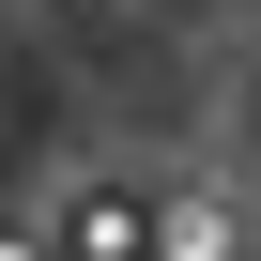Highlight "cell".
<instances>
[{
    "instance_id": "cell-2",
    "label": "cell",
    "mask_w": 261,
    "mask_h": 261,
    "mask_svg": "<svg viewBox=\"0 0 261 261\" xmlns=\"http://www.w3.org/2000/svg\"><path fill=\"white\" fill-rule=\"evenodd\" d=\"M169 261H230V246H215V215H200V200H185V215H169Z\"/></svg>"
},
{
    "instance_id": "cell-1",
    "label": "cell",
    "mask_w": 261,
    "mask_h": 261,
    "mask_svg": "<svg viewBox=\"0 0 261 261\" xmlns=\"http://www.w3.org/2000/svg\"><path fill=\"white\" fill-rule=\"evenodd\" d=\"M62 246H77V261H123V246H154V215L123 200V185H92V200L62 215Z\"/></svg>"
},
{
    "instance_id": "cell-4",
    "label": "cell",
    "mask_w": 261,
    "mask_h": 261,
    "mask_svg": "<svg viewBox=\"0 0 261 261\" xmlns=\"http://www.w3.org/2000/svg\"><path fill=\"white\" fill-rule=\"evenodd\" d=\"M77 16H108V0H77Z\"/></svg>"
},
{
    "instance_id": "cell-3",
    "label": "cell",
    "mask_w": 261,
    "mask_h": 261,
    "mask_svg": "<svg viewBox=\"0 0 261 261\" xmlns=\"http://www.w3.org/2000/svg\"><path fill=\"white\" fill-rule=\"evenodd\" d=\"M0 261H62V246H46V230H0Z\"/></svg>"
}]
</instances>
